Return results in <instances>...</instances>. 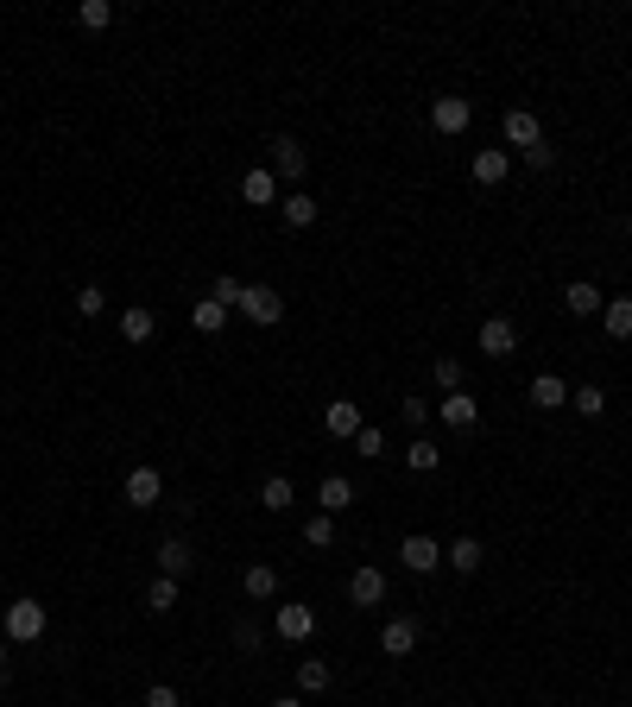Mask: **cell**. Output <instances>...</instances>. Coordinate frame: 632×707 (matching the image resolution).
I'll use <instances>...</instances> for the list:
<instances>
[{
	"label": "cell",
	"mask_w": 632,
	"mask_h": 707,
	"mask_svg": "<svg viewBox=\"0 0 632 707\" xmlns=\"http://www.w3.org/2000/svg\"><path fill=\"white\" fill-rule=\"evenodd\" d=\"M45 606H38V600H13L7 606V644H38V638H45Z\"/></svg>",
	"instance_id": "obj_1"
},
{
	"label": "cell",
	"mask_w": 632,
	"mask_h": 707,
	"mask_svg": "<svg viewBox=\"0 0 632 707\" xmlns=\"http://www.w3.org/2000/svg\"><path fill=\"white\" fill-rule=\"evenodd\" d=\"M247 322H260V329H272V322H285V297L272 291V285H247L241 291V303H234Z\"/></svg>",
	"instance_id": "obj_2"
},
{
	"label": "cell",
	"mask_w": 632,
	"mask_h": 707,
	"mask_svg": "<svg viewBox=\"0 0 632 707\" xmlns=\"http://www.w3.org/2000/svg\"><path fill=\"white\" fill-rule=\"evenodd\" d=\"M474 348L493 354V360L519 354V322H512V316H487V322H481V335H474Z\"/></svg>",
	"instance_id": "obj_3"
},
{
	"label": "cell",
	"mask_w": 632,
	"mask_h": 707,
	"mask_svg": "<svg viewBox=\"0 0 632 707\" xmlns=\"http://www.w3.org/2000/svg\"><path fill=\"white\" fill-rule=\"evenodd\" d=\"M500 133H506V146H512V152H531V146H544V120L531 114V108H506Z\"/></svg>",
	"instance_id": "obj_4"
},
{
	"label": "cell",
	"mask_w": 632,
	"mask_h": 707,
	"mask_svg": "<svg viewBox=\"0 0 632 707\" xmlns=\"http://www.w3.org/2000/svg\"><path fill=\"white\" fill-rule=\"evenodd\" d=\"M399 562H405L411 575H430V569L443 562V543H437V537H424V531H411V537L399 543Z\"/></svg>",
	"instance_id": "obj_5"
},
{
	"label": "cell",
	"mask_w": 632,
	"mask_h": 707,
	"mask_svg": "<svg viewBox=\"0 0 632 707\" xmlns=\"http://www.w3.org/2000/svg\"><path fill=\"white\" fill-rule=\"evenodd\" d=\"M468 120H474V101H462V95H437V101H430V127H437V133H468Z\"/></svg>",
	"instance_id": "obj_6"
},
{
	"label": "cell",
	"mask_w": 632,
	"mask_h": 707,
	"mask_svg": "<svg viewBox=\"0 0 632 707\" xmlns=\"http://www.w3.org/2000/svg\"><path fill=\"white\" fill-rule=\"evenodd\" d=\"M272 625H279L285 644H304V638L316 632V606H298V600H291V606H279V613H272Z\"/></svg>",
	"instance_id": "obj_7"
},
{
	"label": "cell",
	"mask_w": 632,
	"mask_h": 707,
	"mask_svg": "<svg viewBox=\"0 0 632 707\" xmlns=\"http://www.w3.org/2000/svg\"><path fill=\"white\" fill-rule=\"evenodd\" d=\"M323 430H329V436H348V442H354V436H361V430H367V417H361V404H354V398H335V404H329V411H323Z\"/></svg>",
	"instance_id": "obj_8"
},
{
	"label": "cell",
	"mask_w": 632,
	"mask_h": 707,
	"mask_svg": "<svg viewBox=\"0 0 632 707\" xmlns=\"http://www.w3.org/2000/svg\"><path fill=\"white\" fill-rule=\"evenodd\" d=\"M266 152H272V177H304V171H310V158H304V146H298L291 133H279Z\"/></svg>",
	"instance_id": "obj_9"
},
{
	"label": "cell",
	"mask_w": 632,
	"mask_h": 707,
	"mask_svg": "<svg viewBox=\"0 0 632 707\" xmlns=\"http://www.w3.org/2000/svg\"><path fill=\"white\" fill-rule=\"evenodd\" d=\"M437 417L449 423V430H474V423H481V404H474V392H443Z\"/></svg>",
	"instance_id": "obj_10"
},
{
	"label": "cell",
	"mask_w": 632,
	"mask_h": 707,
	"mask_svg": "<svg viewBox=\"0 0 632 707\" xmlns=\"http://www.w3.org/2000/svg\"><path fill=\"white\" fill-rule=\"evenodd\" d=\"M348 600H354V606H380V600H386V575L373 569V562H361V569L348 575Z\"/></svg>",
	"instance_id": "obj_11"
},
{
	"label": "cell",
	"mask_w": 632,
	"mask_h": 707,
	"mask_svg": "<svg viewBox=\"0 0 632 707\" xmlns=\"http://www.w3.org/2000/svg\"><path fill=\"white\" fill-rule=\"evenodd\" d=\"M121 493H127V505H158V499H165V474H158V468H133Z\"/></svg>",
	"instance_id": "obj_12"
},
{
	"label": "cell",
	"mask_w": 632,
	"mask_h": 707,
	"mask_svg": "<svg viewBox=\"0 0 632 707\" xmlns=\"http://www.w3.org/2000/svg\"><path fill=\"white\" fill-rule=\"evenodd\" d=\"M380 651H386V657H411V651H418V619H386Z\"/></svg>",
	"instance_id": "obj_13"
},
{
	"label": "cell",
	"mask_w": 632,
	"mask_h": 707,
	"mask_svg": "<svg viewBox=\"0 0 632 707\" xmlns=\"http://www.w3.org/2000/svg\"><path fill=\"white\" fill-rule=\"evenodd\" d=\"M241 202H253V209H266V202H279V177H272L266 165H253L241 177Z\"/></svg>",
	"instance_id": "obj_14"
},
{
	"label": "cell",
	"mask_w": 632,
	"mask_h": 707,
	"mask_svg": "<svg viewBox=\"0 0 632 707\" xmlns=\"http://www.w3.org/2000/svg\"><path fill=\"white\" fill-rule=\"evenodd\" d=\"M468 171H474V184H506V171H512V152H474L468 158Z\"/></svg>",
	"instance_id": "obj_15"
},
{
	"label": "cell",
	"mask_w": 632,
	"mask_h": 707,
	"mask_svg": "<svg viewBox=\"0 0 632 707\" xmlns=\"http://www.w3.org/2000/svg\"><path fill=\"white\" fill-rule=\"evenodd\" d=\"M190 569H196V550H190L184 537H165V543H158V575H190Z\"/></svg>",
	"instance_id": "obj_16"
},
{
	"label": "cell",
	"mask_w": 632,
	"mask_h": 707,
	"mask_svg": "<svg viewBox=\"0 0 632 707\" xmlns=\"http://www.w3.org/2000/svg\"><path fill=\"white\" fill-rule=\"evenodd\" d=\"M348 505H354V480H342V474H329L323 480V487H316V512H348Z\"/></svg>",
	"instance_id": "obj_17"
},
{
	"label": "cell",
	"mask_w": 632,
	"mask_h": 707,
	"mask_svg": "<svg viewBox=\"0 0 632 707\" xmlns=\"http://www.w3.org/2000/svg\"><path fill=\"white\" fill-rule=\"evenodd\" d=\"M601 329L614 341H632V297H607L601 303Z\"/></svg>",
	"instance_id": "obj_18"
},
{
	"label": "cell",
	"mask_w": 632,
	"mask_h": 707,
	"mask_svg": "<svg viewBox=\"0 0 632 707\" xmlns=\"http://www.w3.org/2000/svg\"><path fill=\"white\" fill-rule=\"evenodd\" d=\"M531 404H538V411H563V404H569V386H563L557 373H538V379H531Z\"/></svg>",
	"instance_id": "obj_19"
},
{
	"label": "cell",
	"mask_w": 632,
	"mask_h": 707,
	"mask_svg": "<svg viewBox=\"0 0 632 707\" xmlns=\"http://www.w3.org/2000/svg\"><path fill=\"white\" fill-rule=\"evenodd\" d=\"M481 543H474V537H456V543H449V550H443V562H449V569H456V575H474V569H481Z\"/></svg>",
	"instance_id": "obj_20"
},
{
	"label": "cell",
	"mask_w": 632,
	"mask_h": 707,
	"mask_svg": "<svg viewBox=\"0 0 632 707\" xmlns=\"http://www.w3.org/2000/svg\"><path fill=\"white\" fill-rule=\"evenodd\" d=\"M563 303H569V316H601V303H607V297L588 285V278H576V285L563 291Z\"/></svg>",
	"instance_id": "obj_21"
},
{
	"label": "cell",
	"mask_w": 632,
	"mask_h": 707,
	"mask_svg": "<svg viewBox=\"0 0 632 707\" xmlns=\"http://www.w3.org/2000/svg\"><path fill=\"white\" fill-rule=\"evenodd\" d=\"M152 329H158V316L146 310V303H133V310H121V335L140 348V341H152Z\"/></svg>",
	"instance_id": "obj_22"
},
{
	"label": "cell",
	"mask_w": 632,
	"mask_h": 707,
	"mask_svg": "<svg viewBox=\"0 0 632 707\" xmlns=\"http://www.w3.org/2000/svg\"><path fill=\"white\" fill-rule=\"evenodd\" d=\"M405 468H411V474H437V468H443V449H437V442H424V436H411Z\"/></svg>",
	"instance_id": "obj_23"
},
{
	"label": "cell",
	"mask_w": 632,
	"mask_h": 707,
	"mask_svg": "<svg viewBox=\"0 0 632 707\" xmlns=\"http://www.w3.org/2000/svg\"><path fill=\"white\" fill-rule=\"evenodd\" d=\"M241 588H247L253 600H272V594H279V569H272V562H253V569L241 575Z\"/></svg>",
	"instance_id": "obj_24"
},
{
	"label": "cell",
	"mask_w": 632,
	"mask_h": 707,
	"mask_svg": "<svg viewBox=\"0 0 632 707\" xmlns=\"http://www.w3.org/2000/svg\"><path fill=\"white\" fill-rule=\"evenodd\" d=\"M279 215H285V228H310V221H316V196H279Z\"/></svg>",
	"instance_id": "obj_25"
},
{
	"label": "cell",
	"mask_w": 632,
	"mask_h": 707,
	"mask_svg": "<svg viewBox=\"0 0 632 707\" xmlns=\"http://www.w3.org/2000/svg\"><path fill=\"white\" fill-rule=\"evenodd\" d=\"M190 322H196V335H222V329H228V310H222L215 297H203V303L190 310Z\"/></svg>",
	"instance_id": "obj_26"
},
{
	"label": "cell",
	"mask_w": 632,
	"mask_h": 707,
	"mask_svg": "<svg viewBox=\"0 0 632 707\" xmlns=\"http://www.w3.org/2000/svg\"><path fill=\"white\" fill-rule=\"evenodd\" d=\"M298 689H304V695H323V689H329V663H323V657H304V663H298Z\"/></svg>",
	"instance_id": "obj_27"
},
{
	"label": "cell",
	"mask_w": 632,
	"mask_h": 707,
	"mask_svg": "<svg viewBox=\"0 0 632 707\" xmlns=\"http://www.w3.org/2000/svg\"><path fill=\"white\" fill-rule=\"evenodd\" d=\"M291 499H298V487H291V480H285V474H272V480H266V487H260V505H266V512H285V505H291Z\"/></svg>",
	"instance_id": "obj_28"
},
{
	"label": "cell",
	"mask_w": 632,
	"mask_h": 707,
	"mask_svg": "<svg viewBox=\"0 0 632 707\" xmlns=\"http://www.w3.org/2000/svg\"><path fill=\"white\" fill-rule=\"evenodd\" d=\"M569 411H576V417H601L607 411V392L601 386H576V392H569Z\"/></svg>",
	"instance_id": "obj_29"
},
{
	"label": "cell",
	"mask_w": 632,
	"mask_h": 707,
	"mask_svg": "<svg viewBox=\"0 0 632 707\" xmlns=\"http://www.w3.org/2000/svg\"><path fill=\"white\" fill-rule=\"evenodd\" d=\"M76 19H83L89 32H108V26H114V0H83V7H76Z\"/></svg>",
	"instance_id": "obj_30"
},
{
	"label": "cell",
	"mask_w": 632,
	"mask_h": 707,
	"mask_svg": "<svg viewBox=\"0 0 632 707\" xmlns=\"http://www.w3.org/2000/svg\"><path fill=\"white\" fill-rule=\"evenodd\" d=\"M146 606H152V613H171V606H177V575H158L146 588Z\"/></svg>",
	"instance_id": "obj_31"
},
{
	"label": "cell",
	"mask_w": 632,
	"mask_h": 707,
	"mask_svg": "<svg viewBox=\"0 0 632 707\" xmlns=\"http://www.w3.org/2000/svg\"><path fill=\"white\" fill-rule=\"evenodd\" d=\"M304 543H310V550H329V543H335V518H329V512H316V518L304 524Z\"/></svg>",
	"instance_id": "obj_32"
},
{
	"label": "cell",
	"mask_w": 632,
	"mask_h": 707,
	"mask_svg": "<svg viewBox=\"0 0 632 707\" xmlns=\"http://www.w3.org/2000/svg\"><path fill=\"white\" fill-rule=\"evenodd\" d=\"M430 373H437L443 392H462V360L456 354H437V367H430Z\"/></svg>",
	"instance_id": "obj_33"
},
{
	"label": "cell",
	"mask_w": 632,
	"mask_h": 707,
	"mask_svg": "<svg viewBox=\"0 0 632 707\" xmlns=\"http://www.w3.org/2000/svg\"><path fill=\"white\" fill-rule=\"evenodd\" d=\"M241 291H247L241 278H234V272H222V278H215V291H209V297L222 303V310H234V303H241Z\"/></svg>",
	"instance_id": "obj_34"
},
{
	"label": "cell",
	"mask_w": 632,
	"mask_h": 707,
	"mask_svg": "<svg viewBox=\"0 0 632 707\" xmlns=\"http://www.w3.org/2000/svg\"><path fill=\"white\" fill-rule=\"evenodd\" d=\"M108 310V291L102 285H83V291H76V316H102Z\"/></svg>",
	"instance_id": "obj_35"
},
{
	"label": "cell",
	"mask_w": 632,
	"mask_h": 707,
	"mask_svg": "<svg viewBox=\"0 0 632 707\" xmlns=\"http://www.w3.org/2000/svg\"><path fill=\"white\" fill-rule=\"evenodd\" d=\"M430 411H437V404H424V398H405V404H399V417L411 423V436H418L424 423H430Z\"/></svg>",
	"instance_id": "obj_36"
},
{
	"label": "cell",
	"mask_w": 632,
	"mask_h": 707,
	"mask_svg": "<svg viewBox=\"0 0 632 707\" xmlns=\"http://www.w3.org/2000/svg\"><path fill=\"white\" fill-rule=\"evenodd\" d=\"M380 449H386V430H380V423H367V430L354 436V455H367V461H373Z\"/></svg>",
	"instance_id": "obj_37"
},
{
	"label": "cell",
	"mask_w": 632,
	"mask_h": 707,
	"mask_svg": "<svg viewBox=\"0 0 632 707\" xmlns=\"http://www.w3.org/2000/svg\"><path fill=\"white\" fill-rule=\"evenodd\" d=\"M519 158H525L531 171H550V165H557V146H550V139H544V146H531V152H519Z\"/></svg>",
	"instance_id": "obj_38"
},
{
	"label": "cell",
	"mask_w": 632,
	"mask_h": 707,
	"mask_svg": "<svg viewBox=\"0 0 632 707\" xmlns=\"http://www.w3.org/2000/svg\"><path fill=\"white\" fill-rule=\"evenodd\" d=\"M146 707H184V701H177L171 682H152V689H146Z\"/></svg>",
	"instance_id": "obj_39"
},
{
	"label": "cell",
	"mask_w": 632,
	"mask_h": 707,
	"mask_svg": "<svg viewBox=\"0 0 632 707\" xmlns=\"http://www.w3.org/2000/svg\"><path fill=\"white\" fill-rule=\"evenodd\" d=\"M7 670H13V644H0V682H7Z\"/></svg>",
	"instance_id": "obj_40"
},
{
	"label": "cell",
	"mask_w": 632,
	"mask_h": 707,
	"mask_svg": "<svg viewBox=\"0 0 632 707\" xmlns=\"http://www.w3.org/2000/svg\"><path fill=\"white\" fill-rule=\"evenodd\" d=\"M266 707H304V701L298 695H279V701H266Z\"/></svg>",
	"instance_id": "obj_41"
},
{
	"label": "cell",
	"mask_w": 632,
	"mask_h": 707,
	"mask_svg": "<svg viewBox=\"0 0 632 707\" xmlns=\"http://www.w3.org/2000/svg\"><path fill=\"white\" fill-rule=\"evenodd\" d=\"M626 240H632V215H626Z\"/></svg>",
	"instance_id": "obj_42"
}]
</instances>
